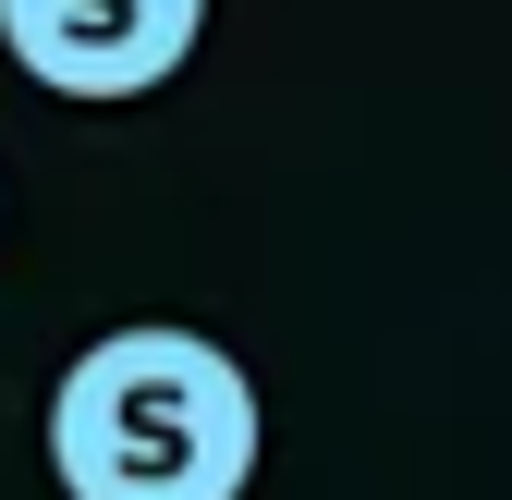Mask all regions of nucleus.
<instances>
[{
	"label": "nucleus",
	"mask_w": 512,
	"mask_h": 500,
	"mask_svg": "<svg viewBox=\"0 0 512 500\" xmlns=\"http://www.w3.org/2000/svg\"><path fill=\"white\" fill-rule=\"evenodd\" d=\"M269 415H256L244 354L208 330H98L49 379V476L61 500H244Z\"/></svg>",
	"instance_id": "f257e3e1"
},
{
	"label": "nucleus",
	"mask_w": 512,
	"mask_h": 500,
	"mask_svg": "<svg viewBox=\"0 0 512 500\" xmlns=\"http://www.w3.org/2000/svg\"><path fill=\"white\" fill-rule=\"evenodd\" d=\"M208 37V0H0V49L49 98H159Z\"/></svg>",
	"instance_id": "f03ea898"
}]
</instances>
